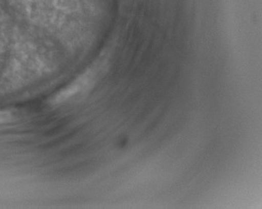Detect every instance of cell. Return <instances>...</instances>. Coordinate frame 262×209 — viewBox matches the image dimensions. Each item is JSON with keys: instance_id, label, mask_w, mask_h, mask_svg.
<instances>
[{"instance_id": "1", "label": "cell", "mask_w": 262, "mask_h": 209, "mask_svg": "<svg viewBox=\"0 0 262 209\" xmlns=\"http://www.w3.org/2000/svg\"><path fill=\"white\" fill-rule=\"evenodd\" d=\"M15 120V115L10 111L0 110V124H9Z\"/></svg>"}]
</instances>
